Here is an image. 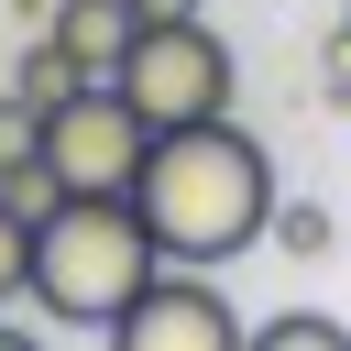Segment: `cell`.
Wrapping results in <instances>:
<instances>
[{
	"label": "cell",
	"mask_w": 351,
	"mask_h": 351,
	"mask_svg": "<svg viewBox=\"0 0 351 351\" xmlns=\"http://www.w3.org/2000/svg\"><path fill=\"white\" fill-rule=\"evenodd\" d=\"M132 208H143V230H154L165 263H230V252H252L274 230V154L230 110L165 121L154 154H143V176H132Z\"/></svg>",
	"instance_id": "cell-1"
},
{
	"label": "cell",
	"mask_w": 351,
	"mask_h": 351,
	"mask_svg": "<svg viewBox=\"0 0 351 351\" xmlns=\"http://www.w3.org/2000/svg\"><path fill=\"white\" fill-rule=\"evenodd\" d=\"M154 263L165 252H154L132 197H55L33 219V307H44V329H99L110 340V318L143 296Z\"/></svg>",
	"instance_id": "cell-2"
},
{
	"label": "cell",
	"mask_w": 351,
	"mask_h": 351,
	"mask_svg": "<svg viewBox=\"0 0 351 351\" xmlns=\"http://www.w3.org/2000/svg\"><path fill=\"white\" fill-rule=\"evenodd\" d=\"M143 154H154V110L121 77H88V88H66L44 110V176L66 197H132Z\"/></svg>",
	"instance_id": "cell-3"
},
{
	"label": "cell",
	"mask_w": 351,
	"mask_h": 351,
	"mask_svg": "<svg viewBox=\"0 0 351 351\" xmlns=\"http://www.w3.org/2000/svg\"><path fill=\"white\" fill-rule=\"evenodd\" d=\"M143 110H154V132L165 121H208V110H230V88H241V66H230V44L197 22V11H176V22H143L132 33V55L110 66Z\"/></svg>",
	"instance_id": "cell-4"
},
{
	"label": "cell",
	"mask_w": 351,
	"mask_h": 351,
	"mask_svg": "<svg viewBox=\"0 0 351 351\" xmlns=\"http://www.w3.org/2000/svg\"><path fill=\"white\" fill-rule=\"evenodd\" d=\"M110 340H121V351H241L252 329H241V307L208 285V263H154L143 296L110 318Z\"/></svg>",
	"instance_id": "cell-5"
},
{
	"label": "cell",
	"mask_w": 351,
	"mask_h": 351,
	"mask_svg": "<svg viewBox=\"0 0 351 351\" xmlns=\"http://www.w3.org/2000/svg\"><path fill=\"white\" fill-rule=\"evenodd\" d=\"M44 33H55V44H66V55L88 66V77H110V66L132 55L143 11H132V0H55V22H44Z\"/></svg>",
	"instance_id": "cell-6"
},
{
	"label": "cell",
	"mask_w": 351,
	"mask_h": 351,
	"mask_svg": "<svg viewBox=\"0 0 351 351\" xmlns=\"http://www.w3.org/2000/svg\"><path fill=\"white\" fill-rule=\"evenodd\" d=\"M11 88H22V99H33V110H55V99H66V88H88V66H77V55H66V44H55V33H33V55H22V66H11Z\"/></svg>",
	"instance_id": "cell-7"
},
{
	"label": "cell",
	"mask_w": 351,
	"mask_h": 351,
	"mask_svg": "<svg viewBox=\"0 0 351 351\" xmlns=\"http://www.w3.org/2000/svg\"><path fill=\"white\" fill-rule=\"evenodd\" d=\"M0 307H33V219L0 208Z\"/></svg>",
	"instance_id": "cell-8"
},
{
	"label": "cell",
	"mask_w": 351,
	"mask_h": 351,
	"mask_svg": "<svg viewBox=\"0 0 351 351\" xmlns=\"http://www.w3.org/2000/svg\"><path fill=\"white\" fill-rule=\"evenodd\" d=\"M351 329L340 318H318V307H285V318H263V351H340Z\"/></svg>",
	"instance_id": "cell-9"
},
{
	"label": "cell",
	"mask_w": 351,
	"mask_h": 351,
	"mask_svg": "<svg viewBox=\"0 0 351 351\" xmlns=\"http://www.w3.org/2000/svg\"><path fill=\"white\" fill-rule=\"evenodd\" d=\"M33 154H44V110L22 88H0V165H33Z\"/></svg>",
	"instance_id": "cell-10"
},
{
	"label": "cell",
	"mask_w": 351,
	"mask_h": 351,
	"mask_svg": "<svg viewBox=\"0 0 351 351\" xmlns=\"http://www.w3.org/2000/svg\"><path fill=\"white\" fill-rule=\"evenodd\" d=\"M274 241L318 263V252H329V208H285V197H274Z\"/></svg>",
	"instance_id": "cell-11"
},
{
	"label": "cell",
	"mask_w": 351,
	"mask_h": 351,
	"mask_svg": "<svg viewBox=\"0 0 351 351\" xmlns=\"http://www.w3.org/2000/svg\"><path fill=\"white\" fill-rule=\"evenodd\" d=\"M318 77H329V110H351V22L329 33V55H318Z\"/></svg>",
	"instance_id": "cell-12"
},
{
	"label": "cell",
	"mask_w": 351,
	"mask_h": 351,
	"mask_svg": "<svg viewBox=\"0 0 351 351\" xmlns=\"http://www.w3.org/2000/svg\"><path fill=\"white\" fill-rule=\"evenodd\" d=\"M132 11H143V22H176V11H197V0H132Z\"/></svg>",
	"instance_id": "cell-13"
},
{
	"label": "cell",
	"mask_w": 351,
	"mask_h": 351,
	"mask_svg": "<svg viewBox=\"0 0 351 351\" xmlns=\"http://www.w3.org/2000/svg\"><path fill=\"white\" fill-rule=\"evenodd\" d=\"M340 11H351V0H340Z\"/></svg>",
	"instance_id": "cell-14"
}]
</instances>
